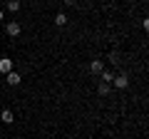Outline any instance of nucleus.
Masks as SVG:
<instances>
[{
  "instance_id": "nucleus-3",
  "label": "nucleus",
  "mask_w": 149,
  "mask_h": 139,
  "mask_svg": "<svg viewBox=\"0 0 149 139\" xmlns=\"http://www.w3.org/2000/svg\"><path fill=\"white\" fill-rule=\"evenodd\" d=\"M5 82H8V85H10V87H17V85H20V82H22V77L17 75L15 70H13V72H8V75H5Z\"/></svg>"
},
{
  "instance_id": "nucleus-2",
  "label": "nucleus",
  "mask_w": 149,
  "mask_h": 139,
  "mask_svg": "<svg viewBox=\"0 0 149 139\" xmlns=\"http://www.w3.org/2000/svg\"><path fill=\"white\" fill-rule=\"evenodd\" d=\"M5 30H8V35H10V38H17V35H20L22 32V27H20V22H15V20H10L5 25Z\"/></svg>"
},
{
  "instance_id": "nucleus-1",
  "label": "nucleus",
  "mask_w": 149,
  "mask_h": 139,
  "mask_svg": "<svg viewBox=\"0 0 149 139\" xmlns=\"http://www.w3.org/2000/svg\"><path fill=\"white\" fill-rule=\"evenodd\" d=\"M112 87H117V90H127V87H129V77L127 75H117L114 80H112Z\"/></svg>"
},
{
  "instance_id": "nucleus-6",
  "label": "nucleus",
  "mask_w": 149,
  "mask_h": 139,
  "mask_svg": "<svg viewBox=\"0 0 149 139\" xmlns=\"http://www.w3.org/2000/svg\"><path fill=\"white\" fill-rule=\"evenodd\" d=\"M0 119H3L5 124H13V122H15V114H13L10 109H3V112H0Z\"/></svg>"
},
{
  "instance_id": "nucleus-7",
  "label": "nucleus",
  "mask_w": 149,
  "mask_h": 139,
  "mask_svg": "<svg viewBox=\"0 0 149 139\" xmlns=\"http://www.w3.org/2000/svg\"><path fill=\"white\" fill-rule=\"evenodd\" d=\"M112 92V85H107V82H100V87H97V95L100 97H107Z\"/></svg>"
},
{
  "instance_id": "nucleus-4",
  "label": "nucleus",
  "mask_w": 149,
  "mask_h": 139,
  "mask_svg": "<svg viewBox=\"0 0 149 139\" xmlns=\"http://www.w3.org/2000/svg\"><path fill=\"white\" fill-rule=\"evenodd\" d=\"M0 72H13V60L10 57H0Z\"/></svg>"
},
{
  "instance_id": "nucleus-10",
  "label": "nucleus",
  "mask_w": 149,
  "mask_h": 139,
  "mask_svg": "<svg viewBox=\"0 0 149 139\" xmlns=\"http://www.w3.org/2000/svg\"><path fill=\"white\" fill-rule=\"evenodd\" d=\"M102 82H107V85H112V80H114V75H112V72H107V70H102Z\"/></svg>"
},
{
  "instance_id": "nucleus-11",
  "label": "nucleus",
  "mask_w": 149,
  "mask_h": 139,
  "mask_svg": "<svg viewBox=\"0 0 149 139\" xmlns=\"http://www.w3.org/2000/svg\"><path fill=\"white\" fill-rule=\"evenodd\" d=\"M65 5H67V8H72V5H74V0H65Z\"/></svg>"
},
{
  "instance_id": "nucleus-9",
  "label": "nucleus",
  "mask_w": 149,
  "mask_h": 139,
  "mask_svg": "<svg viewBox=\"0 0 149 139\" xmlns=\"http://www.w3.org/2000/svg\"><path fill=\"white\" fill-rule=\"evenodd\" d=\"M8 10L17 13V10H20V0H8Z\"/></svg>"
},
{
  "instance_id": "nucleus-5",
  "label": "nucleus",
  "mask_w": 149,
  "mask_h": 139,
  "mask_svg": "<svg viewBox=\"0 0 149 139\" xmlns=\"http://www.w3.org/2000/svg\"><path fill=\"white\" fill-rule=\"evenodd\" d=\"M90 70H92V75H102L104 62H102V60H92V62H90Z\"/></svg>"
},
{
  "instance_id": "nucleus-8",
  "label": "nucleus",
  "mask_w": 149,
  "mask_h": 139,
  "mask_svg": "<svg viewBox=\"0 0 149 139\" xmlns=\"http://www.w3.org/2000/svg\"><path fill=\"white\" fill-rule=\"evenodd\" d=\"M55 25L65 27V25H67V15H65V13H57V15H55Z\"/></svg>"
},
{
  "instance_id": "nucleus-12",
  "label": "nucleus",
  "mask_w": 149,
  "mask_h": 139,
  "mask_svg": "<svg viewBox=\"0 0 149 139\" xmlns=\"http://www.w3.org/2000/svg\"><path fill=\"white\" fill-rule=\"evenodd\" d=\"M0 20H3V10H0Z\"/></svg>"
}]
</instances>
